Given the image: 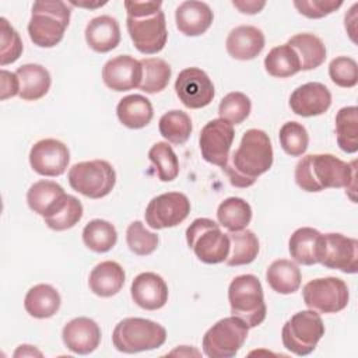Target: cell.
Masks as SVG:
<instances>
[{
  "label": "cell",
  "mask_w": 358,
  "mask_h": 358,
  "mask_svg": "<svg viewBox=\"0 0 358 358\" xmlns=\"http://www.w3.org/2000/svg\"><path fill=\"white\" fill-rule=\"evenodd\" d=\"M273 165V147L270 137L260 129L243 133L239 147L229 155L222 168L235 187H249Z\"/></svg>",
  "instance_id": "6da1fadb"
},
{
  "label": "cell",
  "mask_w": 358,
  "mask_h": 358,
  "mask_svg": "<svg viewBox=\"0 0 358 358\" xmlns=\"http://www.w3.org/2000/svg\"><path fill=\"white\" fill-rule=\"evenodd\" d=\"M355 161L344 162L333 154H309L295 166V182L305 192L355 189Z\"/></svg>",
  "instance_id": "7a4b0ae2"
},
{
  "label": "cell",
  "mask_w": 358,
  "mask_h": 358,
  "mask_svg": "<svg viewBox=\"0 0 358 358\" xmlns=\"http://www.w3.org/2000/svg\"><path fill=\"white\" fill-rule=\"evenodd\" d=\"M70 7L60 0H39L32 6L28 35L39 48H53L64 36L70 22Z\"/></svg>",
  "instance_id": "3957f363"
},
{
  "label": "cell",
  "mask_w": 358,
  "mask_h": 358,
  "mask_svg": "<svg viewBox=\"0 0 358 358\" xmlns=\"http://www.w3.org/2000/svg\"><path fill=\"white\" fill-rule=\"evenodd\" d=\"M228 301L231 313L243 320L248 327L262 324L267 315L263 287L253 274L235 277L228 287Z\"/></svg>",
  "instance_id": "277c9868"
},
{
  "label": "cell",
  "mask_w": 358,
  "mask_h": 358,
  "mask_svg": "<svg viewBox=\"0 0 358 358\" xmlns=\"http://www.w3.org/2000/svg\"><path fill=\"white\" fill-rule=\"evenodd\" d=\"M165 340V327L143 317H126L115 326L112 333L113 347L124 354L155 350Z\"/></svg>",
  "instance_id": "5b68a950"
},
{
  "label": "cell",
  "mask_w": 358,
  "mask_h": 358,
  "mask_svg": "<svg viewBox=\"0 0 358 358\" xmlns=\"http://www.w3.org/2000/svg\"><path fill=\"white\" fill-rule=\"evenodd\" d=\"M186 242L197 259L207 264L222 263L229 255L228 234L210 218H196L186 229Z\"/></svg>",
  "instance_id": "8992f818"
},
{
  "label": "cell",
  "mask_w": 358,
  "mask_h": 358,
  "mask_svg": "<svg viewBox=\"0 0 358 358\" xmlns=\"http://www.w3.org/2000/svg\"><path fill=\"white\" fill-rule=\"evenodd\" d=\"M324 336V324L316 310L308 309L292 315L281 330L284 347L295 355L303 357L313 352Z\"/></svg>",
  "instance_id": "52a82bcc"
},
{
  "label": "cell",
  "mask_w": 358,
  "mask_h": 358,
  "mask_svg": "<svg viewBox=\"0 0 358 358\" xmlns=\"http://www.w3.org/2000/svg\"><path fill=\"white\" fill-rule=\"evenodd\" d=\"M73 190L90 199L108 196L116 183V172L105 159H92L74 164L67 175Z\"/></svg>",
  "instance_id": "ba28073f"
},
{
  "label": "cell",
  "mask_w": 358,
  "mask_h": 358,
  "mask_svg": "<svg viewBox=\"0 0 358 358\" xmlns=\"http://www.w3.org/2000/svg\"><path fill=\"white\" fill-rule=\"evenodd\" d=\"M248 324L236 316H228L213 324L203 337V352L210 358H231L248 338Z\"/></svg>",
  "instance_id": "9c48e42d"
},
{
  "label": "cell",
  "mask_w": 358,
  "mask_h": 358,
  "mask_svg": "<svg viewBox=\"0 0 358 358\" xmlns=\"http://www.w3.org/2000/svg\"><path fill=\"white\" fill-rule=\"evenodd\" d=\"M305 305L320 313H337L343 310L350 299L347 284L338 277L315 278L302 289Z\"/></svg>",
  "instance_id": "30bf717a"
},
{
  "label": "cell",
  "mask_w": 358,
  "mask_h": 358,
  "mask_svg": "<svg viewBox=\"0 0 358 358\" xmlns=\"http://www.w3.org/2000/svg\"><path fill=\"white\" fill-rule=\"evenodd\" d=\"M317 263L327 268L340 270L347 274H355L358 271L357 239L337 232L322 235Z\"/></svg>",
  "instance_id": "8fae6325"
},
{
  "label": "cell",
  "mask_w": 358,
  "mask_h": 358,
  "mask_svg": "<svg viewBox=\"0 0 358 358\" xmlns=\"http://www.w3.org/2000/svg\"><path fill=\"white\" fill-rule=\"evenodd\" d=\"M190 213V201L180 192H168L154 197L144 213L145 222L152 229L172 228L183 222Z\"/></svg>",
  "instance_id": "7c38bea8"
},
{
  "label": "cell",
  "mask_w": 358,
  "mask_h": 358,
  "mask_svg": "<svg viewBox=\"0 0 358 358\" xmlns=\"http://www.w3.org/2000/svg\"><path fill=\"white\" fill-rule=\"evenodd\" d=\"M126 27L130 39L138 52L144 55H154L164 49L168 39V31L162 10L144 18L127 17Z\"/></svg>",
  "instance_id": "4fadbf2b"
},
{
  "label": "cell",
  "mask_w": 358,
  "mask_h": 358,
  "mask_svg": "<svg viewBox=\"0 0 358 358\" xmlns=\"http://www.w3.org/2000/svg\"><path fill=\"white\" fill-rule=\"evenodd\" d=\"M235 137L234 126L222 119H213L200 131L199 145L201 157L220 168H224L229 158V150Z\"/></svg>",
  "instance_id": "5bb4252c"
},
{
  "label": "cell",
  "mask_w": 358,
  "mask_h": 358,
  "mask_svg": "<svg viewBox=\"0 0 358 358\" xmlns=\"http://www.w3.org/2000/svg\"><path fill=\"white\" fill-rule=\"evenodd\" d=\"M175 91L180 102L189 109H200L211 103L214 98V84L206 71L189 67L178 74Z\"/></svg>",
  "instance_id": "9a60e30c"
},
{
  "label": "cell",
  "mask_w": 358,
  "mask_h": 358,
  "mask_svg": "<svg viewBox=\"0 0 358 358\" xmlns=\"http://www.w3.org/2000/svg\"><path fill=\"white\" fill-rule=\"evenodd\" d=\"M70 162L67 145L56 138L36 141L29 151L31 168L42 176H60L66 172Z\"/></svg>",
  "instance_id": "2e32d148"
},
{
  "label": "cell",
  "mask_w": 358,
  "mask_h": 358,
  "mask_svg": "<svg viewBox=\"0 0 358 358\" xmlns=\"http://www.w3.org/2000/svg\"><path fill=\"white\" fill-rule=\"evenodd\" d=\"M143 67L140 60L130 55H119L103 64L102 80L112 91H130L140 87Z\"/></svg>",
  "instance_id": "e0dca14e"
},
{
  "label": "cell",
  "mask_w": 358,
  "mask_h": 358,
  "mask_svg": "<svg viewBox=\"0 0 358 358\" xmlns=\"http://www.w3.org/2000/svg\"><path fill=\"white\" fill-rule=\"evenodd\" d=\"M70 194L53 180H38L27 193V203L29 208L43 220L55 217L69 201Z\"/></svg>",
  "instance_id": "ac0fdd59"
},
{
  "label": "cell",
  "mask_w": 358,
  "mask_h": 358,
  "mask_svg": "<svg viewBox=\"0 0 358 358\" xmlns=\"http://www.w3.org/2000/svg\"><path fill=\"white\" fill-rule=\"evenodd\" d=\"M331 105V94L322 83H306L294 90L289 96L291 110L303 117L319 116Z\"/></svg>",
  "instance_id": "d6986e66"
},
{
  "label": "cell",
  "mask_w": 358,
  "mask_h": 358,
  "mask_svg": "<svg viewBox=\"0 0 358 358\" xmlns=\"http://www.w3.org/2000/svg\"><path fill=\"white\" fill-rule=\"evenodd\" d=\"M62 338L71 352L85 355L98 348L101 343V329L95 320L80 316L64 324Z\"/></svg>",
  "instance_id": "ffe728a7"
},
{
  "label": "cell",
  "mask_w": 358,
  "mask_h": 358,
  "mask_svg": "<svg viewBox=\"0 0 358 358\" xmlns=\"http://www.w3.org/2000/svg\"><path fill=\"white\" fill-rule=\"evenodd\" d=\"M131 299L145 310L161 309L168 301V285L161 275L152 271L140 273L130 287Z\"/></svg>",
  "instance_id": "44dd1931"
},
{
  "label": "cell",
  "mask_w": 358,
  "mask_h": 358,
  "mask_svg": "<svg viewBox=\"0 0 358 358\" xmlns=\"http://www.w3.org/2000/svg\"><path fill=\"white\" fill-rule=\"evenodd\" d=\"M214 14L204 1L189 0L179 4L175 11L176 28L186 36H199L213 24Z\"/></svg>",
  "instance_id": "7402d4cb"
},
{
  "label": "cell",
  "mask_w": 358,
  "mask_h": 358,
  "mask_svg": "<svg viewBox=\"0 0 358 358\" xmlns=\"http://www.w3.org/2000/svg\"><path fill=\"white\" fill-rule=\"evenodd\" d=\"M264 34L253 25H239L227 36V52L236 60H252L263 50Z\"/></svg>",
  "instance_id": "603a6c76"
},
{
  "label": "cell",
  "mask_w": 358,
  "mask_h": 358,
  "mask_svg": "<svg viewBox=\"0 0 358 358\" xmlns=\"http://www.w3.org/2000/svg\"><path fill=\"white\" fill-rule=\"evenodd\" d=\"M85 41L88 46L98 53L110 52L120 42L119 22L110 15L92 18L85 27Z\"/></svg>",
  "instance_id": "cb8c5ba5"
},
{
  "label": "cell",
  "mask_w": 358,
  "mask_h": 358,
  "mask_svg": "<svg viewBox=\"0 0 358 358\" xmlns=\"http://www.w3.org/2000/svg\"><path fill=\"white\" fill-rule=\"evenodd\" d=\"M124 270L123 267L112 260L98 263L90 273L88 285L90 289L102 298L116 295L124 285Z\"/></svg>",
  "instance_id": "d4e9b609"
},
{
  "label": "cell",
  "mask_w": 358,
  "mask_h": 358,
  "mask_svg": "<svg viewBox=\"0 0 358 358\" xmlns=\"http://www.w3.org/2000/svg\"><path fill=\"white\" fill-rule=\"evenodd\" d=\"M15 74L20 80L18 96L24 101H36L45 96L50 88L52 80L49 71L36 63L22 64L17 69Z\"/></svg>",
  "instance_id": "484cf974"
},
{
  "label": "cell",
  "mask_w": 358,
  "mask_h": 358,
  "mask_svg": "<svg viewBox=\"0 0 358 358\" xmlns=\"http://www.w3.org/2000/svg\"><path fill=\"white\" fill-rule=\"evenodd\" d=\"M322 235L323 234L310 227H302L295 229L288 241V250L291 257L299 264H316Z\"/></svg>",
  "instance_id": "4316f807"
},
{
  "label": "cell",
  "mask_w": 358,
  "mask_h": 358,
  "mask_svg": "<svg viewBox=\"0 0 358 358\" xmlns=\"http://www.w3.org/2000/svg\"><path fill=\"white\" fill-rule=\"evenodd\" d=\"M116 115L123 126L129 129H143L151 122L154 110L150 99L140 94H133L119 101Z\"/></svg>",
  "instance_id": "83f0119b"
},
{
  "label": "cell",
  "mask_w": 358,
  "mask_h": 358,
  "mask_svg": "<svg viewBox=\"0 0 358 358\" xmlns=\"http://www.w3.org/2000/svg\"><path fill=\"white\" fill-rule=\"evenodd\" d=\"M60 294L49 284H38L28 289L24 308L28 315L36 319L52 317L60 308Z\"/></svg>",
  "instance_id": "f1b7e54d"
},
{
  "label": "cell",
  "mask_w": 358,
  "mask_h": 358,
  "mask_svg": "<svg viewBox=\"0 0 358 358\" xmlns=\"http://www.w3.org/2000/svg\"><path fill=\"white\" fill-rule=\"evenodd\" d=\"M299 59L301 70H313L326 60V46L323 41L313 34H296L287 42Z\"/></svg>",
  "instance_id": "f546056e"
},
{
  "label": "cell",
  "mask_w": 358,
  "mask_h": 358,
  "mask_svg": "<svg viewBox=\"0 0 358 358\" xmlns=\"http://www.w3.org/2000/svg\"><path fill=\"white\" fill-rule=\"evenodd\" d=\"M266 280L273 291L282 295L294 294L301 287V270L294 262L278 259L268 266Z\"/></svg>",
  "instance_id": "4dcf8cb0"
},
{
  "label": "cell",
  "mask_w": 358,
  "mask_h": 358,
  "mask_svg": "<svg viewBox=\"0 0 358 358\" xmlns=\"http://www.w3.org/2000/svg\"><path fill=\"white\" fill-rule=\"evenodd\" d=\"M217 218L221 227L229 232L246 229L252 220V208L248 201L241 197H228L220 203Z\"/></svg>",
  "instance_id": "1f68e13d"
},
{
  "label": "cell",
  "mask_w": 358,
  "mask_h": 358,
  "mask_svg": "<svg viewBox=\"0 0 358 358\" xmlns=\"http://www.w3.org/2000/svg\"><path fill=\"white\" fill-rule=\"evenodd\" d=\"M229 255L227 266H243L252 263L259 255V239L250 229L229 232Z\"/></svg>",
  "instance_id": "d6a6232c"
},
{
  "label": "cell",
  "mask_w": 358,
  "mask_h": 358,
  "mask_svg": "<svg viewBox=\"0 0 358 358\" xmlns=\"http://www.w3.org/2000/svg\"><path fill=\"white\" fill-rule=\"evenodd\" d=\"M336 137L338 147L347 152L358 151V109L344 106L336 115Z\"/></svg>",
  "instance_id": "836d02e7"
},
{
  "label": "cell",
  "mask_w": 358,
  "mask_h": 358,
  "mask_svg": "<svg viewBox=\"0 0 358 358\" xmlns=\"http://www.w3.org/2000/svg\"><path fill=\"white\" fill-rule=\"evenodd\" d=\"M83 242L92 252H109L117 242L116 228L109 221L92 220L83 229Z\"/></svg>",
  "instance_id": "e575fe53"
},
{
  "label": "cell",
  "mask_w": 358,
  "mask_h": 358,
  "mask_svg": "<svg viewBox=\"0 0 358 358\" xmlns=\"http://www.w3.org/2000/svg\"><path fill=\"white\" fill-rule=\"evenodd\" d=\"M266 71L275 78H287L301 71L296 53L291 46L280 45L273 48L264 57Z\"/></svg>",
  "instance_id": "d590c367"
},
{
  "label": "cell",
  "mask_w": 358,
  "mask_h": 358,
  "mask_svg": "<svg viewBox=\"0 0 358 358\" xmlns=\"http://www.w3.org/2000/svg\"><path fill=\"white\" fill-rule=\"evenodd\" d=\"M140 63L143 77L138 88L147 94H157L165 90L172 74L171 66L159 57H144Z\"/></svg>",
  "instance_id": "8d00e7d4"
},
{
  "label": "cell",
  "mask_w": 358,
  "mask_h": 358,
  "mask_svg": "<svg viewBox=\"0 0 358 358\" xmlns=\"http://www.w3.org/2000/svg\"><path fill=\"white\" fill-rule=\"evenodd\" d=\"M159 133L161 136L176 145L185 144L193 130L192 119L186 112L182 110H169L164 113L159 119Z\"/></svg>",
  "instance_id": "74e56055"
},
{
  "label": "cell",
  "mask_w": 358,
  "mask_h": 358,
  "mask_svg": "<svg viewBox=\"0 0 358 358\" xmlns=\"http://www.w3.org/2000/svg\"><path fill=\"white\" fill-rule=\"evenodd\" d=\"M148 159L155 166L161 182H172L179 175V159L168 143H155L148 151Z\"/></svg>",
  "instance_id": "f35d334b"
},
{
  "label": "cell",
  "mask_w": 358,
  "mask_h": 358,
  "mask_svg": "<svg viewBox=\"0 0 358 358\" xmlns=\"http://www.w3.org/2000/svg\"><path fill=\"white\" fill-rule=\"evenodd\" d=\"M252 110V102L243 92L234 91L227 94L218 106L220 119L234 124H241L249 116Z\"/></svg>",
  "instance_id": "ab89813d"
},
{
  "label": "cell",
  "mask_w": 358,
  "mask_h": 358,
  "mask_svg": "<svg viewBox=\"0 0 358 358\" xmlns=\"http://www.w3.org/2000/svg\"><path fill=\"white\" fill-rule=\"evenodd\" d=\"M281 148L291 157H301L308 150L309 136L305 129L298 122H287L281 126L278 133Z\"/></svg>",
  "instance_id": "60d3db41"
},
{
  "label": "cell",
  "mask_w": 358,
  "mask_h": 358,
  "mask_svg": "<svg viewBox=\"0 0 358 358\" xmlns=\"http://www.w3.org/2000/svg\"><path fill=\"white\" fill-rule=\"evenodd\" d=\"M126 242L129 249L138 256L151 255L158 246V235L150 232L141 221H133L126 231Z\"/></svg>",
  "instance_id": "b9f144b4"
},
{
  "label": "cell",
  "mask_w": 358,
  "mask_h": 358,
  "mask_svg": "<svg viewBox=\"0 0 358 358\" xmlns=\"http://www.w3.org/2000/svg\"><path fill=\"white\" fill-rule=\"evenodd\" d=\"M24 45L20 34L10 25V22L0 18V64L4 67L20 59Z\"/></svg>",
  "instance_id": "7bdbcfd3"
},
{
  "label": "cell",
  "mask_w": 358,
  "mask_h": 358,
  "mask_svg": "<svg viewBox=\"0 0 358 358\" xmlns=\"http://www.w3.org/2000/svg\"><path fill=\"white\" fill-rule=\"evenodd\" d=\"M331 81L343 88H352L358 83V64L352 57L338 56L329 64Z\"/></svg>",
  "instance_id": "ee69618b"
},
{
  "label": "cell",
  "mask_w": 358,
  "mask_h": 358,
  "mask_svg": "<svg viewBox=\"0 0 358 358\" xmlns=\"http://www.w3.org/2000/svg\"><path fill=\"white\" fill-rule=\"evenodd\" d=\"M81 217H83V204L77 197L70 194L66 206L55 217L45 220V224L53 231H66L74 227L81 220Z\"/></svg>",
  "instance_id": "f6af8a7d"
},
{
  "label": "cell",
  "mask_w": 358,
  "mask_h": 358,
  "mask_svg": "<svg viewBox=\"0 0 358 358\" xmlns=\"http://www.w3.org/2000/svg\"><path fill=\"white\" fill-rule=\"evenodd\" d=\"M343 6V1L336 0H296L294 7L308 18H323Z\"/></svg>",
  "instance_id": "bcb514c9"
},
{
  "label": "cell",
  "mask_w": 358,
  "mask_h": 358,
  "mask_svg": "<svg viewBox=\"0 0 358 358\" xmlns=\"http://www.w3.org/2000/svg\"><path fill=\"white\" fill-rule=\"evenodd\" d=\"M124 8L127 17L131 18H144L154 15L161 10V1H124Z\"/></svg>",
  "instance_id": "7dc6e473"
},
{
  "label": "cell",
  "mask_w": 358,
  "mask_h": 358,
  "mask_svg": "<svg viewBox=\"0 0 358 358\" xmlns=\"http://www.w3.org/2000/svg\"><path fill=\"white\" fill-rule=\"evenodd\" d=\"M1 95L0 99L6 101L7 98L15 96L20 94V80L18 76L13 71L1 70Z\"/></svg>",
  "instance_id": "c3c4849f"
},
{
  "label": "cell",
  "mask_w": 358,
  "mask_h": 358,
  "mask_svg": "<svg viewBox=\"0 0 358 358\" xmlns=\"http://www.w3.org/2000/svg\"><path fill=\"white\" fill-rule=\"evenodd\" d=\"M232 6L235 8H238L241 13L243 14H257L260 13L264 6H266V1H256V0H243V1H236L234 0L232 1Z\"/></svg>",
  "instance_id": "681fc988"
},
{
  "label": "cell",
  "mask_w": 358,
  "mask_h": 358,
  "mask_svg": "<svg viewBox=\"0 0 358 358\" xmlns=\"http://www.w3.org/2000/svg\"><path fill=\"white\" fill-rule=\"evenodd\" d=\"M14 357H42V352L32 345L22 344V345H18V348L14 352Z\"/></svg>",
  "instance_id": "f907efd6"
},
{
  "label": "cell",
  "mask_w": 358,
  "mask_h": 358,
  "mask_svg": "<svg viewBox=\"0 0 358 358\" xmlns=\"http://www.w3.org/2000/svg\"><path fill=\"white\" fill-rule=\"evenodd\" d=\"M71 6H78V7H87V8H96L102 7L106 4V1H96V3H87V1H70Z\"/></svg>",
  "instance_id": "816d5d0a"
}]
</instances>
